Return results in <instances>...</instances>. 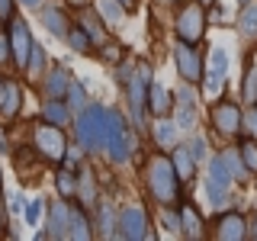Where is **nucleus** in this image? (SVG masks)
I'll use <instances>...</instances> for the list:
<instances>
[{
	"label": "nucleus",
	"mask_w": 257,
	"mask_h": 241,
	"mask_svg": "<svg viewBox=\"0 0 257 241\" xmlns=\"http://www.w3.org/2000/svg\"><path fill=\"white\" fill-rule=\"evenodd\" d=\"M145 183H148L151 196L161 206H174L180 199V177H177L171 158H164V155L148 158V164H145Z\"/></svg>",
	"instance_id": "obj_1"
},
{
	"label": "nucleus",
	"mask_w": 257,
	"mask_h": 241,
	"mask_svg": "<svg viewBox=\"0 0 257 241\" xmlns=\"http://www.w3.org/2000/svg\"><path fill=\"white\" fill-rule=\"evenodd\" d=\"M106 119H109V109L100 106V103H87L84 109L77 112V123H74V135L80 142L84 151H100L103 142H106Z\"/></svg>",
	"instance_id": "obj_2"
},
{
	"label": "nucleus",
	"mask_w": 257,
	"mask_h": 241,
	"mask_svg": "<svg viewBox=\"0 0 257 241\" xmlns=\"http://www.w3.org/2000/svg\"><path fill=\"white\" fill-rule=\"evenodd\" d=\"M231 183H235V177H231L228 164H225L222 155H212L209 158V167H206V196H209V206L215 209H225L231 203Z\"/></svg>",
	"instance_id": "obj_3"
},
{
	"label": "nucleus",
	"mask_w": 257,
	"mask_h": 241,
	"mask_svg": "<svg viewBox=\"0 0 257 241\" xmlns=\"http://www.w3.org/2000/svg\"><path fill=\"white\" fill-rule=\"evenodd\" d=\"M103 151L109 155L112 164H125L132 158V135H128V123L122 112L109 109L106 119V142H103Z\"/></svg>",
	"instance_id": "obj_4"
},
{
	"label": "nucleus",
	"mask_w": 257,
	"mask_h": 241,
	"mask_svg": "<svg viewBox=\"0 0 257 241\" xmlns=\"http://www.w3.org/2000/svg\"><path fill=\"white\" fill-rule=\"evenodd\" d=\"M148 87H151V68L142 64L135 68V74L128 77V109H132V126L145 132V116H148Z\"/></svg>",
	"instance_id": "obj_5"
},
{
	"label": "nucleus",
	"mask_w": 257,
	"mask_h": 241,
	"mask_svg": "<svg viewBox=\"0 0 257 241\" xmlns=\"http://www.w3.org/2000/svg\"><path fill=\"white\" fill-rule=\"evenodd\" d=\"M206 23H209V16H206V7L199 4H190V7H183L180 16H177V39L180 42H190V45H196L199 39H203V32H206Z\"/></svg>",
	"instance_id": "obj_6"
},
{
	"label": "nucleus",
	"mask_w": 257,
	"mask_h": 241,
	"mask_svg": "<svg viewBox=\"0 0 257 241\" xmlns=\"http://www.w3.org/2000/svg\"><path fill=\"white\" fill-rule=\"evenodd\" d=\"M116 228L119 235L128 238V241H145V238H155V231H151V219L148 212H145L142 206H122V212H119L116 219Z\"/></svg>",
	"instance_id": "obj_7"
},
{
	"label": "nucleus",
	"mask_w": 257,
	"mask_h": 241,
	"mask_svg": "<svg viewBox=\"0 0 257 241\" xmlns=\"http://www.w3.org/2000/svg\"><path fill=\"white\" fill-rule=\"evenodd\" d=\"M32 139H36V151L42 155L45 161H61L64 151H68V142H64V132L61 126H52V123H39L36 132H32Z\"/></svg>",
	"instance_id": "obj_8"
},
{
	"label": "nucleus",
	"mask_w": 257,
	"mask_h": 241,
	"mask_svg": "<svg viewBox=\"0 0 257 241\" xmlns=\"http://www.w3.org/2000/svg\"><path fill=\"white\" fill-rule=\"evenodd\" d=\"M7 39H10V58L16 61V68L23 71L26 61H29V52H32V36H29L26 20L10 16V32H7Z\"/></svg>",
	"instance_id": "obj_9"
},
{
	"label": "nucleus",
	"mask_w": 257,
	"mask_h": 241,
	"mask_svg": "<svg viewBox=\"0 0 257 241\" xmlns=\"http://www.w3.org/2000/svg\"><path fill=\"white\" fill-rule=\"evenodd\" d=\"M225 74H228V55L222 45H215L209 52V68H203V87L209 96H215L225 87Z\"/></svg>",
	"instance_id": "obj_10"
},
{
	"label": "nucleus",
	"mask_w": 257,
	"mask_h": 241,
	"mask_svg": "<svg viewBox=\"0 0 257 241\" xmlns=\"http://www.w3.org/2000/svg\"><path fill=\"white\" fill-rule=\"evenodd\" d=\"M174 61H177V74L183 80H190V84L203 80V58H199V52L190 42H177L174 45Z\"/></svg>",
	"instance_id": "obj_11"
},
{
	"label": "nucleus",
	"mask_w": 257,
	"mask_h": 241,
	"mask_svg": "<svg viewBox=\"0 0 257 241\" xmlns=\"http://www.w3.org/2000/svg\"><path fill=\"white\" fill-rule=\"evenodd\" d=\"M174 123L187 132V129H193V123H196V93H193L190 80H183L180 87H177V103H174Z\"/></svg>",
	"instance_id": "obj_12"
},
{
	"label": "nucleus",
	"mask_w": 257,
	"mask_h": 241,
	"mask_svg": "<svg viewBox=\"0 0 257 241\" xmlns=\"http://www.w3.org/2000/svg\"><path fill=\"white\" fill-rule=\"evenodd\" d=\"M212 126L219 129L222 135L241 132V109L235 106V103H228V100L215 103V106H212Z\"/></svg>",
	"instance_id": "obj_13"
},
{
	"label": "nucleus",
	"mask_w": 257,
	"mask_h": 241,
	"mask_svg": "<svg viewBox=\"0 0 257 241\" xmlns=\"http://www.w3.org/2000/svg\"><path fill=\"white\" fill-rule=\"evenodd\" d=\"M23 106V90H20V84L10 77H0V116H16Z\"/></svg>",
	"instance_id": "obj_14"
},
{
	"label": "nucleus",
	"mask_w": 257,
	"mask_h": 241,
	"mask_svg": "<svg viewBox=\"0 0 257 241\" xmlns=\"http://www.w3.org/2000/svg\"><path fill=\"white\" fill-rule=\"evenodd\" d=\"M68 209L71 203H52V209H48V231H42L39 238H68Z\"/></svg>",
	"instance_id": "obj_15"
},
{
	"label": "nucleus",
	"mask_w": 257,
	"mask_h": 241,
	"mask_svg": "<svg viewBox=\"0 0 257 241\" xmlns=\"http://www.w3.org/2000/svg\"><path fill=\"white\" fill-rule=\"evenodd\" d=\"M219 238H225V241L247 238V219L241 212H225L219 219Z\"/></svg>",
	"instance_id": "obj_16"
},
{
	"label": "nucleus",
	"mask_w": 257,
	"mask_h": 241,
	"mask_svg": "<svg viewBox=\"0 0 257 241\" xmlns=\"http://www.w3.org/2000/svg\"><path fill=\"white\" fill-rule=\"evenodd\" d=\"M238 36L244 42H257V0H247L241 4V13H238Z\"/></svg>",
	"instance_id": "obj_17"
},
{
	"label": "nucleus",
	"mask_w": 257,
	"mask_h": 241,
	"mask_svg": "<svg viewBox=\"0 0 257 241\" xmlns=\"http://www.w3.org/2000/svg\"><path fill=\"white\" fill-rule=\"evenodd\" d=\"M68 84H71V71L64 64H55L42 80V93L45 96H64L68 93Z\"/></svg>",
	"instance_id": "obj_18"
},
{
	"label": "nucleus",
	"mask_w": 257,
	"mask_h": 241,
	"mask_svg": "<svg viewBox=\"0 0 257 241\" xmlns=\"http://www.w3.org/2000/svg\"><path fill=\"white\" fill-rule=\"evenodd\" d=\"M42 119L52 126H68L71 123V109L68 103H64V96H48L42 103Z\"/></svg>",
	"instance_id": "obj_19"
},
{
	"label": "nucleus",
	"mask_w": 257,
	"mask_h": 241,
	"mask_svg": "<svg viewBox=\"0 0 257 241\" xmlns=\"http://www.w3.org/2000/svg\"><path fill=\"white\" fill-rule=\"evenodd\" d=\"M155 139L158 145L164 151H171L174 145H180V126L174 123V119H167V116H158V123H155Z\"/></svg>",
	"instance_id": "obj_20"
},
{
	"label": "nucleus",
	"mask_w": 257,
	"mask_h": 241,
	"mask_svg": "<svg viewBox=\"0 0 257 241\" xmlns=\"http://www.w3.org/2000/svg\"><path fill=\"white\" fill-rule=\"evenodd\" d=\"M42 26L52 32L55 39H64L68 29H71V23H68V16H64L58 7H42Z\"/></svg>",
	"instance_id": "obj_21"
},
{
	"label": "nucleus",
	"mask_w": 257,
	"mask_h": 241,
	"mask_svg": "<svg viewBox=\"0 0 257 241\" xmlns=\"http://www.w3.org/2000/svg\"><path fill=\"white\" fill-rule=\"evenodd\" d=\"M171 164H174V171H177L180 180H190V177L196 174V161L190 158L187 145H174V148H171Z\"/></svg>",
	"instance_id": "obj_22"
},
{
	"label": "nucleus",
	"mask_w": 257,
	"mask_h": 241,
	"mask_svg": "<svg viewBox=\"0 0 257 241\" xmlns=\"http://www.w3.org/2000/svg\"><path fill=\"white\" fill-rule=\"evenodd\" d=\"M241 100L251 106L257 103V48L251 55V61H244V80H241Z\"/></svg>",
	"instance_id": "obj_23"
},
{
	"label": "nucleus",
	"mask_w": 257,
	"mask_h": 241,
	"mask_svg": "<svg viewBox=\"0 0 257 241\" xmlns=\"http://www.w3.org/2000/svg\"><path fill=\"white\" fill-rule=\"evenodd\" d=\"M93 231H90V222H87V215L80 212L77 206H71L68 209V238H74V241H87Z\"/></svg>",
	"instance_id": "obj_24"
},
{
	"label": "nucleus",
	"mask_w": 257,
	"mask_h": 241,
	"mask_svg": "<svg viewBox=\"0 0 257 241\" xmlns=\"http://www.w3.org/2000/svg\"><path fill=\"white\" fill-rule=\"evenodd\" d=\"M167 87H161V84H155L151 80V87H148V112L151 116H167L171 112V100H167Z\"/></svg>",
	"instance_id": "obj_25"
},
{
	"label": "nucleus",
	"mask_w": 257,
	"mask_h": 241,
	"mask_svg": "<svg viewBox=\"0 0 257 241\" xmlns=\"http://www.w3.org/2000/svg\"><path fill=\"white\" fill-rule=\"evenodd\" d=\"M77 26L87 32V39H90L93 45H106V29H103V20H100V16H90V13H84V16H80V23H77Z\"/></svg>",
	"instance_id": "obj_26"
},
{
	"label": "nucleus",
	"mask_w": 257,
	"mask_h": 241,
	"mask_svg": "<svg viewBox=\"0 0 257 241\" xmlns=\"http://www.w3.org/2000/svg\"><path fill=\"white\" fill-rule=\"evenodd\" d=\"M180 231L187 238H199V235H203V219H199V212L193 206L180 209Z\"/></svg>",
	"instance_id": "obj_27"
},
{
	"label": "nucleus",
	"mask_w": 257,
	"mask_h": 241,
	"mask_svg": "<svg viewBox=\"0 0 257 241\" xmlns=\"http://www.w3.org/2000/svg\"><path fill=\"white\" fill-rule=\"evenodd\" d=\"M100 20L106 23V26H119V23L125 20V7L119 4V0H100Z\"/></svg>",
	"instance_id": "obj_28"
},
{
	"label": "nucleus",
	"mask_w": 257,
	"mask_h": 241,
	"mask_svg": "<svg viewBox=\"0 0 257 241\" xmlns=\"http://www.w3.org/2000/svg\"><path fill=\"white\" fill-rule=\"evenodd\" d=\"M96 228H100L103 238H112L116 235V219H112V206L109 203H96Z\"/></svg>",
	"instance_id": "obj_29"
},
{
	"label": "nucleus",
	"mask_w": 257,
	"mask_h": 241,
	"mask_svg": "<svg viewBox=\"0 0 257 241\" xmlns=\"http://www.w3.org/2000/svg\"><path fill=\"white\" fill-rule=\"evenodd\" d=\"M45 64H48V55H45V48L32 42L29 61H26V68H23V71H26V74H29L32 80H39V77H42V71H45Z\"/></svg>",
	"instance_id": "obj_30"
},
{
	"label": "nucleus",
	"mask_w": 257,
	"mask_h": 241,
	"mask_svg": "<svg viewBox=\"0 0 257 241\" xmlns=\"http://www.w3.org/2000/svg\"><path fill=\"white\" fill-rule=\"evenodd\" d=\"M55 183H58V193H61L64 199H74L77 196V171L61 167V171L55 174Z\"/></svg>",
	"instance_id": "obj_31"
},
{
	"label": "nucleus",
	"mask_w": 257,
	"mask_h": 241,
	"mask_svg": "<svg viewBox=\"0 0 257 241\" xmlns=\"http://www.w3.org/2000/svg\"><path fill=\"white\" fill-rule=\"evenodd\" d=\"M77 199H80V206H87V209L96 206V187L90 183V174L77 177Z\"/></svg>",
	"instance_id": "obj_32"
},
{
	"label": "nucleus",
	"mask_w": 257,
	"mask_h": 241,
	"mask_svg": "<svg viewBox=\"0 0 257 241\" xmlns=\"http://www.w3.org/2000/svg\"><path fill=\"white\" fill-rule=\"evenodd\" d=\"M64 100H68V109H71V112H80V109L87 106V90H84V84L71 80V84H68V93H64Z\"/></svg>",
	"instance_id": "obj_33"
},
{
	"label": "nucleus",
	"mask_w": 257,
	"mask_h": 241,
	"mask_svg": "<svg viewBox=\"0 0 257 241\" xmlns=\"http://www.w3.org/2000/svg\"><path fill=\"white\" fill-rule=\"evenodd\" d=\"M238 155H241V161H244L247 174H257V139H244L241 148H238Z\"/></svg>",
	"instance_id": "obj_34"
},
{
	"label": "nucleus",
	"mask_w": 257,
	"mask_h": 241,
	"mask_svg": "<svg viewBox=\"0 0 257 241\" xmlns=\"http://www.w3.org/2000/svg\"><path fill=\"white\" fill-rule=\"evenodd\" d=\"M187 151H190V158L196 161V167L203 164V161H209V151H206V139H203V135H193V139H187Z\"/></svg>",
	"instance_id": "obj_35"
},
{
	"label": "nucleus",
	"mask_w": 257,
	"mask_h": 241,
	"mask_svg": "<svg viewBox=\"0 0 257 241\" xmlns=\"http://www.w3.org/2000/svg\"><path fill=\"white\" fill-rule=\"evenodd\" d=\"M222 158H225V164H228V171H231L235 180H247V167H244V161H241L238 151H225Z\"/></svg>",
	"instance_id": "obj_36"
},
{
	"label": "nucleus",
	"mask_w": 257,
	"mask_h": 241,
	"mask_svg": "<svg viewBox=\"0 0 257 241\" xmlns=\"http://www.w3.org/2000/svg\"><path fill=\"white\" fill-rule=\"evenodd\" d=\"M64 39H68V45L74 48V52H80V55H84L87 48H90V39H87V32L80 29V26H71V29H68V36H64Z\"/></svg>",
	"instance_id": "obj_37"
},
{
	"label": "nucleus",
	"mask_w": 257,
	"mask_h": 241,
	"mask_svg": "<svg viewBox=\"0 0 257 241\" xmlns=\"http://www.w3.org/2000/svg\"><path fill=\"white\" fill-rule=\"evenodd\" d=\"M241 129H244L251 139H257V103H251V106H247V112L241 116Z\"/></svg>",
	"instance_id": "obj_38"
},
{
	"label": "nucleus",
	"mask_w": 257,
	"mask_h": 241,
	"mask_svg": "<svg viewBox=\"0 0 257 241\" xmlns=\"http://www.w3.org/2000/svg\"><path fill=\"white\" fill-rule=\"evenodd\" d=\"M42 203H45L42 196H36V199H29V203H26V222L29 225L39 222V215H42Z\"/></svg>",
	"instance_id": "obj_39"
},
{
	"label": "nucleus",
	"mask_w": 257,
	"mask_h": 241,
	"mask_svg": "<svg viewBox=\"0 0 257 241\" xmlns=\"http://www.w3.org/2000/svg\"><path fill=\"white\" fill-rule=\"evenodd\" d=\"M135 74V64L132 61H122V64H119V68H116V80H119V84H128V77H132Z\"/></svg>",
	"instance_id": "obj_40"
},
{
	"label": "nucleus",
	"mask_w": 257,
	"mask_h": 241,
	"mask_svg": "<svg viewBox=\"0 0 257 241\" xmlns=\"http://www.w3.org/2000/svg\"><path fill=\"white\" fill-rule=\"evenodd\" d=\"M7 61H10V39L0 32V64H7Z\"/></svg>",
	"instance_id": "obj_41"
},
{
	"label": "nucleus",
	"mask_w": 257,
	"mask_h": 241,
	"mask_svg": "<svg viewBox=\"0 0 257 241\" xmlns=\"http://www.w3.org/2000/svg\"><path fill=\"white\" fill-rule=\"evenodd\" d=\"M164 225L171 231H180V212H164Z\"/></svg>",
	"instance_id": "obj_42"
},
{
	"label": "nucleus",
	"mask_w": 257,
	"mask_h": 241,
	"mask_svg": "<svg viewBox=\"0 0 257 241\" xmlns=\"http://www.w3.org/2000/svg\"><path fill=\"white\" fill-rule=\"evenodd\" d=\"M23 206H26V199H23V193H10V209H13V212H20Z\"/></svg>",
	"instance_id": "obj_43"
},
{
	"label": "nucleus",
	"mask_w": 257,
	"mask_h": 241,
	"mask_svg": "<svg viewBox=\"0 0 257 241\" xmlns=\"http://www.w3.org/2000/svg\"><path fill=\"white\" fill-rule=\"evenodd\" d=\"M13 16V0H0V20H10Z\"/></svg>",
	"instance_id": "obj_44"
},
{
	"label": "nucleus",
	"mask_w": 257,
	"mask_h": 241,
	"mask_svg": "<svg viewBox=\"0 0 257 241\" xmlns=\"http://www.w3.org/2000/svg\"><path fill=\"white\" fill-rule=\"evenodd\" d=\"M247 238H254V241H257V209L251 212V222H247Z\"/></svg>",
	"instance_id": "obj_45"
},
{
	"label": "nucleus",
	"mask_w": 257,
	"mask_h": 241,
	"mask_svg": "<svg viewBox=\"0 0 257 241\" xmlns=\"http://www.w3.org/2000/svg\"><path fill=\"white\" fill-rule=\"evenodd\" d=\"M103 58H106V61H116V58H122V52H116V45H106Z\"/></svg>",
	"instance_id": "obj_46"
},
{
	"label": "nucleus",
	"mask_w": 257,
	"mask_h": 241,
	"mask_svg": "<svg viewBox=\"0 0 257 241\" xmlns=\"http://www.w3.org/2000/svg\"><path fill=\"white\" fill-rule=\"evenodd\" d=\"M20 4H23V7H29V10H36V7L42 4V0H20Z\"/></svg>",
	"instance_id": "obj_47"
},
{
	"label": "nucleus",
	"mask_w": 257,
	"mask_h": 241,
	"mask_svg": "<svg viewBox=\"0 0 257 241\" xmlns=\"http://www.w3.org/2000/svg\"><path fill=\"white\" fill-rule=\"evenodd\" d=\"M119 4H122L125 10H135V0H119Z\"/></svg>",
	"instance_id": "obj_48"
},
{
	"label": "nucleus",
	"mask_w": 257,
	"mask_h": 241,
	"mask_svg": "<svg viewBox=\"0 0 257 241\" xmlns=\"http://www.w3.org/2000/svg\"><path fill=\"white\" fill-rule=\"evenodd\" d=\"M68 4H74V7H84V4H87V0H68Z\"/></svg>",
	"instance_id": "obj_49"
},
{
	"label": "nucleus",
	"mask_w": 257,
	"mask_h": 241,
	"mask_svg": "<svg viewBox=\"0 0 257 241\" xmlns=\"http://www.w3.org/2000/svg\"><path fill=\"white\" fill-rule=\"evenodd\" d=\"M199 4H203V7H212V4H215V0H199Z\"/></svg>",
	"instance_id": "obj_50"
},
{
	"label": "nucleus",
	"mask_w": 257,
	"mask_h": 241,
	"mask_svg": "<svg viewBox=\"0 0 257 241\" xmlns=\"http://www.w3.org/2000/svg\"><path fill=\"white\" fill-rule=\"evenodd\" d=\"M0 235H4V212H0Z\"/></svg>",
	"instance_id": "obj_51"
},
{
	"label": "nucleus",
	"mask_w": 257,
	"mask_h": 241,
	"mask_svg": "<svg viewBox=\"0 0 257 241\" xmlns=\"http://www.w3.org/2000/svg\"><path fill=\"white\" fill-rule=\"evenodd\" d=\"M238 4H247V0H238Z\"/></svg>",
	"instance_id": "obj_52"
},
{
	"label": "nucleus",
	"mask_w": 257,
	"mask_h": 241,
	"mask_svg": "<svg viewBox=\"0 0 257 241\" xmlns=\"http://www.w3.org/2000/svg\"><path fill=\"white\" fill-rule=\"evenodd\" d=\"M171 4H177V0H171Z\"/></svg>",
	"instance_id": "obj_53"
}]
</instances>
